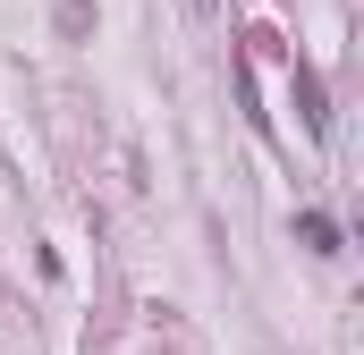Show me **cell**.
I'll return each mask as SVG.
<instances>
[{"label": "cell", "mask_w": 364, "mask_h": 355, "mask_svg": "<svg viewBox=\"0 0 364 355\" xmlns=\"http://www.w3.org/2000/svg\"><path fill=\"white\" fill-rule=\"evenodd\" d=\"M296 246L305 254H339V220L331 212H296Z\"/></svg>", "instance_id": "obj_2"}, {"label": "cell", "mask_w": 364, "mask_h": 355, "mask_svg": "<svg viewBox=\"0 0 364 355\" xmlns=\"http://www.w3.org/2000/svg\"><path fill=\"white\" fill-rule=\"evenodd\" d=\"M296 119H305V136H331V110H322V77L296 60Z\"/></svg>", "instance_id": "obj_1"}, {"label": "cell", "mask_w": 364, "mask_h": 355, "mask_svg": "<svg viewBox=\"0 0 364 355\" xmlns=\"http://www.w3.org/2000/svg\"><path fill=\"white\" fill-rule=\"evenodd\" d=\"M195 9H212V0H195Z\"/></svg>", "instance_id": "obj_3"}]
</instances>
